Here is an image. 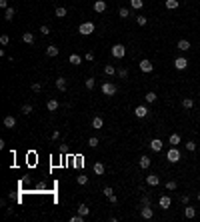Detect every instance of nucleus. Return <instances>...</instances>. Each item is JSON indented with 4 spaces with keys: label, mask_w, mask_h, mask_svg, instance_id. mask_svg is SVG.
<instances>
[{
    "label": "nucleus",
    "mask_w": 200,
    "mask_h": 222,
    "mask_svg": "<svg viewBox=\"0 0 200 222\" xmlns=\"http://www.w3.org/2000/svg\"><path fill=\"white\" fill-rule=\"evenodd\" d=\"M104 74L106 76H114V74H116V68H114L112 64H106V66H104Z\"/></svg>",
    "instance_id": "nucleus-25"
},
{
    "label": "nucleus",
    "mask_w": 200,
    "mask_h": 222,
    "mask_svg": "<svg viewBox=\"0 0 200 222\" xmlns=\"http://www.w3.org/2000/svg\"><path fill=\"white\" fill-rule=\"evenodd\" d=\"M118 16H120V18H128V16H130V10H128V8H120V10H118Z\"/></svg>",
    "instance_id": "nucleus-34"
},
{
    "label": "nucleus",
    "mask_w": 200,
    "mask_h": 222,
    "mask_svg": "<svg viewBox=\"0 0 200 222\" xmlns=\"http://www.w3.org/2000/svg\"><path fill=\"white\" fill-rule=\"evenodd\" d=\"M98 144H100V140L96 138V136H92V138L88 140V146H90V148H96V146H98Z\"/></svg>",
    "instance_id": "nucleus-38"
},
{
    "label": "nucleus",
    "mask_w": 200,
    "mask_h": 222,
    "mask_svg": "<svg viewBox=\"0 0 200 222\" xmlns=\"http://www.w3.org/2000/svg\"><path fill=\"white\" fill-rule=\"evenodd\" d=\"M184 216H186V218H194V216H196V208L186 206V208H184Z\"/></svg>",
    "instance_id": "nucleus-20"
},
{
    "label": "nucleus",
    "mask_w": 200,
    "mask_h": 222,
    "mask_svg": "<svg viewBox=\"0 0 200 222\" xmlns=\"http://www.w3.org/2000/svg\"><path fill=\"white\" fill-rule=\"evenodd\" d=\"M46 108H48L50 112H54V110H58V100H48V104H46Z\"/></svg>",
    "instance_id": "nucleus-31"
},
{
    "label": "nucleus",
    "mask_w": 200,
    "mask_h": 222,
    "mask_svg": "<svg viewBox=\"0 0 200 222\" xmlns=\"http://www.w3.org/2000/svg\"><path fill=\"white\" fill-rule=\"evenodd\" d=\"M22 40L26 42V44H34V34L32 32H24L22 34Z\"/></svg>",
    "instance_id": "nucleus-22"
},
{
    "label": "nucleus",
    "mask_w": 200,
    "mask_h": 222,
    "mask_svg": "<svg viewBox=\"0 0 200 222\" xmlns=\"http://www.w3.org/2000/svg\"><path fill=\"white\" fill-rule=\"evenodd\" d=\"M124 54H126L124 44H114L112 46V56L114 58H124Z\"/></svg>",
    "instance_id": "nucleus-4"
},
{
    "label": "nucleus",
    "mask_w": 200,
    "mask_h": 222,
    "mask_svg": "<svg viewBox=\"0 0 200 222\" xmlns=\"http://www.w3.org/2000/svg\"><path fill=\"white\" fill-rule=\"evenodd\" d=\"M84 58H86V60H94V54H92V52H86V56H84Z\"/></svg>",
    "instance_id": "nucleus-51"
},
{
    "label": "nucleus",
    "mask_w": 200,
    "mask_h": 222,
    "mask_svg": "<svg viewBox=\"0 0 200 222\" xmlns=\"http://www.w3.org/2000/svg\"><path fill=\"white\" fill-rule=\"evenodd\" d=\"M104 196H106V198H108V200H110V202H112V204H116V202H118L116 194H114V190L110 188V186H106V188H104Z\"/></svg>",
    "instance_id": "nucleus-7"
},
{
    "label": "nucleus",
    "mask_w": 200,
    "mask_h": 222,
    "mask_svg": "<svg viewBox=\"0 0 200 222\" xmlns=\"http://www.w3.org/2000/svg\"><path fill=\"white\" fill-rule=\"evenodd\" d=\"M40 34H42V36H48V34H50V28L42 24V26H40Z\"/></svg>",
    "instance_id": "nucleus-44"
},
{
    "label": "nucleus",
    "mask_w": 200,
    "mask_h": 222,
    "mask_svg": "<svg viewBox=\"0 0 200 222\" xmlns=\"http://www.w3.org/2000/svg\"><path fill=\"white\" fill-rule=\"evenodd\" d=\"M116 74H118V78H126V76H128V70H126V68H118Z\"/></svg>",
    "instance_id": "nucleus-39"
},
{
    "label": "nucleus",
    "mask_w": 200,
    "mask_h": 222,
    "mask_svg": "<svg viewBox=\"0 0 200 222\" xmlns=\"http://www.w3.org/2000/svg\"><path fill=\"white\" fill-rule=\"evenodd\" d=\"M146 184L148 186H158L160 184V178L156 176V174H148V176H146Z\"/></svg>",
    "instance_id": "nucleus-11"
},
{
    "label": "nucleus",
    "mask_w": 200,
    "mask_h": 222,
    "mask_svg": "<svg viewBox=\"0 0 200 222\" xmlns=\"http://www.w3.org/2000/svg\"><path fill=\"white\" fill-rule=\"evenodd\" d=\"M166 160L172 162V164H176V162L180 160V150H178L176 146H172V148L168 150V154H166Z\"/></svg>",
    "instance_id": "nucleus-2"
},
{
    "label": "nucleus",
    "mask_w": 200,
    "mask_h": 222,
    "mask_svg": "<svg viewBox=\"0 0 200 222\" xmlns=\"http://www.w3.org/2000/svg\"><path fill=\"white\" fill-rule=\"evenodd\" d=\"M8 40H10V38H8V34H2V36H0V44H2V46H6Z\"/></svg>",
    "instance_id": "nucleus-45"
},
{
    "label": "nucleus",
    "mask_w": 200,
    "mask_h": 222,
    "mask_svg": "<svg viewBox=\"0 0 200 222\" xmlns=\"http://www.w3.org/2000/svg\"><path fill=\"white\" fill-rule=\"evenodd\" d=\"M168 142L172 144V146H176V144H180V134H176V132H174V134H170Z\"/></svg>",
    "instance_id": "nucleus-23"
},
{
    "label": "nucleus",
    "mask_w": 200,
    "mask_h": 222,
    "mask_svg": "<svg viewBox=\"0 0 200 222\" xmlns=\"http://www.w3.org/2000/svg\"><path fill=\"white\" fill-rule=\"evenodd\" d=\"M176 186H178L176 180H168L166 182V190H176Z\"/></svg>",
    "instance_id": "nucleus-40"
},
{
    "label": "nucleus",
    "mask_w": 200,
    "mask_h": 222,
    "mask_svg": "<svg viewBox=\"0 0 200 222\" xmlns=\"http://www.w3.org/2000/svg\"><path fill=\"white\" fill-rule=\"evenodd\" d=\"M174 68H176V70H184V68H188V60H186L184 56H178L176 60H174Z\"/></svg>",
    "instance_id": "nucleus-5"
},
{
    "label": "nucleus",
    "mask_w": 200,
    "mask_h": 222,
    "mask_svg": "<svg viewBox=\"0 0 200 222\" xmlns=\"http://www.w3.org/2000/svg\"><path fill=\"white\" fill-rule=\"evenodd\" d=\"M138 164H140V168H142V170H146L148 166H150V158H148V156H140Z\"/></svg>",
    "instance_id": "nucleus-17"
},
{
    "label": "nucleus",
    "mask_w": 200,
    "mask_h": 222,
    "mask_svg": "<svg viewBox=\"0 0 200 222\" xmlns=\"http://www.w3.org/2000/svg\"><path fill=\"white\" fill-rule=\"evenodd\" d=\"M40 90H42V84L40 82H34L32 84V92H40Z\"/></svg>",
    "instance_id": "nucleus-47"
},
{
    "label": "nucleus",
    "mask_w": 200,
    "mask_h": 222,
    "mask_svg": "<svg viewBox=\"0 0 200 222\" xmlns=\"http://www.w3.org/2000/svg\"><path fill=\"white\" fill-rule=\"evenodd\" d=\"M76 182H78L80 186H84V184H88V176H84V174H80V176H76Z\"/></svg>",
    "instance_id": "nucleus-35"
},
{
    "label": "nucleus",
    "mask_w": 200,
    "mask_h": 222,
    "mask_svg": "<svg viewBox=\"0 0 200 222\" xmlns=\"http://www.w3.org/2000/svg\"><path fill=\"white\" fill-rule=\"evenodd\" d=\"M186 150L194 152V150H196V142H192V140H190V142H186Z\"/></svg>",
    "instance_id": "nucleus-43"
},
{
    "label": "nucleus",
    "mask_w": 200,
    "mask_h": 222,
    "mask_svg": "<svg viewBox=\"0 0 200 222\" xmlns=\"http://www.w3.org/2000/svg\"><path fill=\"white\" fill-rule=\"evenodd\" d=\"M144 98H146V102H148V104H152V102H156V92H146V96H144Z\"/></svg>",
    "instance_id": "nucleus-32"
},
{
    "label": "nucleus",
    "mask_w": 200,
    "mask_h": 222,
    "mask_svg": "<svg viewBox=\"0 0 200 222\" xmlns=\"http://www.w3.org/2000/svg\"><path fill=\"white\" fill-rule=\"evenodd\" d=\"M46 54H48L50 58L52 56H58V46H54V44H50L48 48H46Z\"/></svg>",
    "instance_id": "nucleus-21"
},
{
    "label": "nucleus",
    "mask_w": 200,
    "mask_h": 222,
    "mask_svg": "<svg viewBox=\"0 0 200 222\" xmlns=\"http://www.w3.org/2000/svg\"><path fill=\"white\" fill-rule=\"evenodd\" d=\"M134 114H136L138 118H146V116H148V108H146V106H136V108H134Z\"/></svg>",
    "instance_id": "nucleus-10"
},
{
    "label": "nucleus",
    "mask_w": 200,
    "mask_h": 222,
    "mask_svg": "<svg viewBox=\"0 0 200 222\" xmlns=\"http://www.w3.org/2000/svg\"><path fill=\"white\" fill-rule=\"evenodd\" d=\"M188 48H190V42L186 40V38H182V40H178V50H182V52H186Z\"/></svg>",
    "instance_id": "nucleus-16"
},
{
    "label": "nucleus",
    "mask_w": 200,
    "mask_h": 222,
    "mask_svg": "<svg viewBox=\"0 0 200 222\" xmlns=\"http://www.w3.org/2000/svg\"><path fill=\"white\" fill-rule=\"evenodd\" d=\"M182 106H184L186 110H192V106H194V100H192V98H184V100H182Z\"/></svg>",
    "instance_id": "nucleus-28"
},
{
    "label": "nucleus",
    "mask_w": 200,
    "mask_h": 222,
    "mask_svg": "<svg viewBox=\"0 0 200 222\" xmlns=\"http://www.w3.org/2000/svg\"><path fill=\"white\" fill-rule=\"evenodd\" d=\"M104 126V120H102L100 116H94L92 118V128H102Z\"/></svg>",
    "instance_id": "nucleus-24"
},
{
    "label": "nucleus",
    "mask_w": 200,
    "mask_h": 222,
    "mask_svg": "<svg viewBox=\"0 0 200 222\" xmlns=\"http://www.w3.org/2000/svg\"><path fill=\"white\" fill-rule=\"evenodd\" d=\"M66 12H68V10H66V8H64V6H58V8H56V10H54V14H56V16H58V18H64V16H66Z\"/></svg>",
    "instance_id": "nucleus-30"
},
{
    "label": "nucleus",
    "mask_w": 200,
    "mask_h": 222,
    "mask_svg": "<svg viewBox=\"0 0 200 222\" xmlns=\"http://www.w3.org/2000/svg\"><path fill=\"white\" fill-rule=\"evenodd\" d=\"M106 10V2L104 0H96L94 2V12H104Z\"/></svg>",
    "instance_id": "nucleus-15"
},
{
    "label": "nucleus",
    "mask_w": 200,
    "mask_h": 222,
    "mask_svg": "<svg viewBox=\"0 0 200 222\" xmlns=\"http://www.w3.org/2000/svg\"><path fill=\"white\" fill-rule=\"evenodd\" d=\"M140 204H142V206H150V204H152V200H150V196H148V194H144V196H142V198H140Z\"/></svg>",
    "instance_id": "nucleus-33"
},
{
    "label": "nucleus",
    "mask_w": 200,
    "mask_h": 222,
    "mask_svg": "<svg viewBox=\"0 0 200 222\" xmlns=\"http://www.w3.org/2000/svg\"><path fill=\"white\" fill-rule=\"evenodd\" d=\"M140 216H142L144 220H150L152 216H154V210H152L150 206H142L140 208Z\"/></svg>",
    "instance_id": "nucleus-6"
},
{
    "label": "nucleus",
    "mask_w": 200,
    "mask_h": 222,
    "mask_svg": "<svg viewBox=\"0 0 200 222\" xmlns=\"http://www.w3.org/2000/svg\"><path fill=\"white\" fill-rule=\"evenodd\" d=\"M14 126H16L14 116H4V128H14Z\"/></svg>",
    "instance_id": "nucleus-14"
},
{
    "label": "nucleus",
    "mask_w": 200,
    "mask_h": 222,
    "mask_svg": "<svg viewBox=\"0 0 200 222\" xmlns=\"http://www.w3.org/2000/svg\"><path fill=\"white\" fill-rule=\"evenodd\" d=\"M152 68L154 66H152V62L148 60V58H142V60H140V70L142 72H152Z\"/></svg>",
    "instance_id": "nucleus-8"
},
{
    "label": "nucleus",
    "mask_w": 200,
    "mask_h": 222,
    "mask_svg": "<svg viewBox=\"0 0 200 222\" xmlns=\"http://www.w3.org/2000/svg\"><path fill=\"white\" fill-rule=\"evenodd\" d=\"M162 146H164V144H162V140H160V138H154V140H150V150H154V152H160V150H162Z\"/></svg>",
    "instance_id": "nucleus-9"
},
{
    "label": "nucleus",
    "mask_w": 200,
    "mask_h": 222,
    "mask_svg": "<svg viewBox=\"0 0 200 222\" xmlns=\"http://www.w3.org/2000/svg\"><path fill=\"white\" fill-rule=\"evenodd\" d=\"M130 6H132L134 10H140V8L144 6V0H130Z\"/></svg>",
    "instance_id": "nucleus-29"
},
{
    "label": "nucleus",
    "mask_w": 200,
    "mask_h": 222,
    "mask_svg": "<svg viewBox=\"0 0 200 222\" xmlns=\"http://www.w3.org/2000/svg\"><path fill=\"white\" fill-rule=\"evenodd\" d=\"M116 90H118L116 84H112V82H104V84H102V92H104L106 96H114V94H116Z\"/></svg>",
    "instance_id": "nucleus-3"
},
{
    "label": "nucleus",
    "mask_w": 200,
    "mask_h": 222,
    "mask_svg": "<svg viewBox=\"0 0 200 222\" xmlns=\"http://www.w3.org/2000/svg\"><path fill=\"white\" fill-rule=\"evenodd\" d=\"M12 18H14V8L8 6L6 12H4V20H6V22H12Z\"/></svg>",
    "instance_id": "nucleus-18"
},
{
    "label": "nucleus",
    "mask_w": 200,
    "mask_h": 222,
    "mask_svg": "<svg viewBox=\"0 0 200 222\" xmlns=\"http://www.w3.org/2000/svg\"><path fill=\"white\" fill-rule=\"evenodd\" d=\"M56 88L60 92H64L66 90V78H62V76H60V78H56Z\"/></svg>",
    "instance_id": "nucleus-19"
},
{
    "label": "nucleus",
    "mask_w": 200,
    "mask_h": 222,
    "mask_svg": "<svg viewBox=\"0 0 200 222\" xmlns=\"http://www.w3.org/2000/svg\"><path fill=\"white\" fill-rule=\"evenodd\" d=\"M22 114H26V116H28V114H32V106L30 104H24L22 106Z\"/></svg>",
    "instance_id": "nucleus-42"
},
{
    "label": "nucleus",
    "mask_w": 200,
    "mask_h": 222,
    "mask_svg": "<svg viewBox=\"0 0 200 222\" xmlns=\"http://www.w3.org/2000/svg\"><path fill=\"white\" fill-rule=\"evenodd\" d=\"M92 170H94V174H96V176H102L106 168H104V164H102V162H96V164L92 166Z\"/></svg>",
    "instance_id": "nucleus-13"
},
{
    "label": "nucleus",
    "mask_w": 200,
    "mask_h": 222,
    "mask_svg": "<svg viewBox=\"0 0 200 222\" xmlns=\"http://www.w3.org/2000/svg\"><path fill=\"white\" fill-rule=\"evenodd\" d=\"M170 204H172L170 196H160V200H158V206L160 208H170Z\"/></svg>",
    "instance_id": "nucleus-12"
},
{
    "label": "nucleus",
    "mask_w": 200,
    "mask_h": 222,
    "mask_svg": "<svg viewBox=\"0 0 200 222\" xmlns=\"http://www.w3.org/2000/svg\"><path fill=\"white\" fill-rule=\"evenodd\" d=\"M198 200H200V194H198Z\"/></svg>",
    "instance_id": "nucleus-52"
},
{
    "label": "nucleus",
    "mask_w": 200,
    "mask_h": 222,
    "mask_svg": "<svg viewBox=\"0 0 200 222\" xmlns=\"http://www.w3.org/2000/svg\"><path fill=\"white\" fill-rule=\"evenodd\" d=\"M136 22H138V26H146L148 18H146V16H136Z\"/></svg>",
    "instance_id": "nucleus-37"
},
{
    "label": "nucleus",
    "mask_w": 200,
    "mask_h": 222,
    "mask_svg": "<svg viewBox=\"0 0 200 222\" xmlns=\"http://www.w3.org/2000/svg\"><path fill=\"white\" fill-rule=\"evenodd\" d=\"M84 218H86V216H82V214H74L70 218V222H84Z\"/></svg>",
    "instance_id": "nucleus-41"
},
{
    "label": "nucleus",
    "mask_w": 200,
    "mask_h": 222,
    "mask_svg": "<svg viewBox=\"0 0 200 222\" xmlns=\"http://www.w3.org/2000/svg\"><path fill=\"white\" fill-rule=\"evenodd\" d=\"M84 84H86V88H88V90H92V88H94V78H88Z\"/></svg>",
    "instance_id": "nucleus-46"
},
{
    "label": "nucleus",
    "mask_w": 200,
    "mask_h": 222,
    "mask_svg": "<svg viewBox=\"0 0 200 222\" xmlns=\"http://www.w3.org/2000/svg\"><path fill=\"white\" fill-rule=\"evenodd\" d=\"M78 214H82V216H88V214H90V208H88L86 204H80V206H78Z\"/></svg>",
    "instance_id": "nucleus-27"
},
{
    "label": "nucleus",
    "mask_w": 200,
    "mask_h": 222,
    "mask_svg": "<svg viewBox=\"0 0 200 222\" xmlns=\"http://www.w3.org/2000/svg\"><path fill=\"white\" fill-rule=\"evenodd\" d=\"M58 138H60V132L54 130V132H52V140H58Z\"/></svg>",
    "instance_id": "nucleus-50"
},
{
    "label": "nucleus",
    "mask_w": 200,
    "mask_h": 222,
    "mask_svg": "<svg viewBox=\"0 0 200 222\" xmlns=\"http://www.w3.org/2000/svg\"><path fill=\"white\" fill-rule=\"evenodd\" d=\"M68 60H70V64H80V62H82V58H80L78 54H70V58H68Z\"/></svg>",
    "instance_id": "nucleus-36"
},
{
    "label": "nucleus",
    "mask_w": 200,
    "mask_h": 222,
    "mask_svg": "<svg viewBox=\"0 0 200 222\" xmlns=\"http://www.w3.org/2000/svg\"><path fill=\"white\" fill-rule=\"evenodd\" d=\"M94 22H82V24H80V26H78V32L80 34H82V36H88V34H92V32H94Z\"/></svg>",
    "instance_id": "nucleus-1"
},
{
    "label": "nucleus",
    "mask_w": 200,
    "mask_h": 222,
    "mask_svg": "<svg viewBox=\"0 0 200 222\" xmlns=\"http://www.w3.org/2000/svg\"><path fill=\"white\" fill-rule=\"evenodd\" d=\"M0 8H4V10H6V8H8V0H0Z\"/></svg>",
    "instance_id": "nucleus-49"
},
{
    "label": "nucleus",
    "mask_w": 200,
    "mask_h": 222,
    "mask_svg": "<svg viewBox=\"0 0 200 222\" xmlns=\"http://www.w3.org/2000/svg\"><path fill=\"white\" fill-rule=\"evenodd\" d=\"M178 0H166V2H164V6L168 8V10H174V8H178Z\"/></svg>",
    "instance_id": "nucleus-26"
},
{
    "label": "nucleus",
    "mask_w": 200,
    "mask_h": 222,
    "mask_svg": "<svg viewBox=\"0 0 200 222\" xmlns=\"http://www.w3.org/2000/svg\"><path fill=\"white\" fill-rule=\"evenodd\" d=\"M180 202H182V204H188V202H190V196H186V194L180 196Z\"/></svg>",
    "instance_id": "nucleus-48"
}]
</instances>
